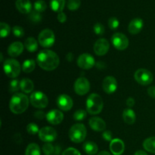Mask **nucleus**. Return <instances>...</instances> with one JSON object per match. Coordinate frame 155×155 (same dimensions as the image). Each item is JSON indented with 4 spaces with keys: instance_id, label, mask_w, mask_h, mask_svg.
<instances>
[{
    "instance_id": "obj_1",
    "label": "nucleus",
    "mask_w": 155,
    "mask_h": 155,
    "mask_svg": "<svg viewBox=\"0 0 155 155\" xmlns=\"http://www.w3.org/2000/svg\"><path fill=\"white\" fill-rule=\"evenodd\" d=\"M36 62L42 69L51 71L58 67L60 60L58 55L54 51L49 49H44L38 54Z\"/></svg>"
},
{
    "instance_id": "obj_2",
    "label": "nucleus",
    "mask_w": 155,
    "mask_h": 155,
    "mask_svg": "<svg viewBox=\"0 0 155 155\" xmlns=\"http://www.w3.org/2000/svg\"><path fill=\"white\" fill-rule=\"evenodd\" d=\"M29 103L30 101L27 95L23 93H16L11 98L9 107L13 114H21L28 108Z\"/></svg>"
},
{
    "instance_id": "obj_3",
    "label": "nucleus",
    "mask_w": 155,
    "mask_h": 155,
    "mask_svg": "<svg viewBox=\"0 0 155 155\" xmlns=\"http://www.w3.org/2000/svg\"><path fill=\"white\" fill-rule=\"evenodd\" d=\"M104 103L101 97L96 93H92L86 100V109L90 114H98L103 109Z\"/></svg>"
},
{
    "instance_id": "obj_4",
    "label": "nucleus",
    "mask_w": 155,
    "mask_h": 155,
    "mask_svg": "<svg viewBox=\"0 0 155 155\" xmlns=\"http://www.w3.org/2000/svg\"><path fill=\"white\" fill-rule=\"evenodd\" d=\"M86 128L83 124H74L69 130L70 139L74 143H80L86 139Z\"/></svg>"
},
{
    "instance_id": "obj_5",
    "label": "nucleus",
    "mask_w": 155,
    "mask_h": 155,
    "mask_svg": "<svg viewBox=\"0 0 155 155\" xmlns=\"http://www.w3.org/2000/svg\"><path fill=\"white\" fill-rule=\"evenodd\" d=\"M5 74L10 78H16L21 73V65L15 59H7L3 64Z\"/></svg>"
},
{
    "instance_id": "obj_6",
    "label": "nucleus",
    "mask_w": 155,
    "mask_h": 155,
    "mask_svg": "<svg viewBox=\"0 0 155 155\" xmlns=\"http://www.w3.org/2000/svg\"><path fill=\"white\" fill-rule=\"evenodd\" d=\"M38 40L39 44L44 48H49L51 47L54 43L55 37L54 33L50 29H45L39 33L38 36Z\"/></svg>"
},
{
    "instance_id": "obj_7",
    "label": "nucleus",
    "mask_w": 155,
    "mask_h": 155,
    "mask_svg": "<svg viewBox=\"0 0 155 155\" xmlns=\"http://www.w3.org/2000/svg\"><path fill=\"white\" fill-rule=\"evenodd\" d=\"M30 101L32 105L36 108H45L48 104V99L46 95L39 91H36L31 94Z\"/></svg>"
},
{
    "instance_id": "obj_8",
    "label": "nucleus",
    "mask_w": 155,
    "mask_h": 155,
    "mask_svg": "<svg viewBox=\"0 0 155 155\" xmlns=\"http://www.w3.org/2000/svg\"><path fill=\"white\" fill-rule=\"evenodd\" d=\"M135 80L138 83L142 85V86H147L151 84L153 82V74L151 71L146 69H139L136 71L134 74Z\"/></svg>"
},
{
    "instance_id": "obj_9",
    "label": "nucleus",
    "mask_w": 155,
    "mask_h": 155,
    "mask_svg": "<svg viewBox=\"0 0 155 155\" xmlns=\"http://www.w3.org/2000/svg\"><path fill=\"white\" fill-rule=\"evenodd\" d=\"M95 64V58L89 53H83L77 58V65L83 70H89Z\"/></svg>"
},
{
    "instance_id": "obj_10",
    "label": "nucleus",
    "mask_w": 155,
    "mask_h": 155,
    "mask_svg": "<svg viewBox=\"0 0 155 155\" xmlns=\"http://www.w3.org/2000/svg\"><path fill=\"white\" fill-rule=\"evenodd\" d=\"M111 42L114 46L118 50H125L129 45L128 38L121 33H115L112 36Z\"/></svg>"
},
{
    "instance_id": "obj_11",
    "label": "nucleus",
    "mask_w": 155,
    "mask_h": 155,
    "mask_svg": "<svg viewBox=\"0 0 155 155\" xmlns=\"http://www.w3.org/2000/svg\"><path fill=\"white\" fill-rule=\"evenodd\" d=\"M90 89V83L85 77H80L74 83V91L79 95H84L89 92Z\"/></svg>"
},
{
    "instance_id": "obj_12",
    "label": "nucleus",
    "mask_w": 155,
    "mask_h": 155,
    "mask_svg": "<svg viewBox=\"0 0 155 155\" xmlns=\"http://www.w3.org/2000/svg\"><path fill=\"white\" fill-rule=\"evenodd\" d=\"M39 137L42 142H51L57 138V132L52 127H45L41 129L39 132Z\"/></svg>"
},
{
    "instance_id": "obj_13",
    "label": "nucleus",
    "mask_w": 155,
    "mask_h": 155,
    "mask_svg": "<svg viewBox=\"0 0 155 155\" xmlns=\"http://www.w3.org/2000/svg\"><path fill=\"white\" fill-rule=\"evenodd\" d=\"M110 48L108 41L104 38L98 39L94 45V51L98 56H103L107 53Z\"/></svg>"
},
{
    "instance_id": "obj_14",
    "label": "nucleus",
    "mask_w": 155,
    "mask_h": 155,
    "mask_svg": "<svg viewBox=\"0 0 155 155\" xmlns=\"http://www.w3.org/2000/svg\"><path fill=\"white\" fill-rule=\"evenodd\" d=\"M103 90L107 94L114 93L117 88V82L114 77L107 76L104 79L102 83Z\"/></svg>"
},
{
    "instance_id": "obj_15",
    "label": "nucleus",
    "mask_w": 155,
    "mask_h": 155,
    "mask_svg": "<svg viewBox=\"0 0 155 155\" xmlns=\"http://www.w3.org/2000/svg\"><path fill=\"white\" fill-rule=\"evenodd\" d=\"M57 104L58 107L62 110L64 111H68L72 108L73 105H74V102L73 100L69 95H59L58 98L57 99Z\"/></svg>"
},
{
    "instance_id": "obj_16",
    "label": "nucleus",
    "mask_w": 155,
    "mask_h": 155,
    "mask_svg": "<svg viewBox=\"0 0 155 155\" xmlns=\"http://www.w3.org/2000/svg\"><path fill=\"white\" fill-rule=\"evenodd\" d=\"M46 120L52 125H58L64 120V114L61 110H51L46 114Z\"/></svg>"
},
{
    "instance_id": "obj_17",
    "label": "nucleus",
    "mask_w": 155,
    "mask_h": 155,
    "mask_svg": "<svg viewBox=\"0 0 155 155\" xmlns=\"http://www.w3.org/2000/svg\"><path fill=\"white\" fill-rule=\"evenodd\" d=\"M144 26L143 20L142 18H136L130 21L128 27V30L131 34L136 35L141 32Z\"/></svg>"
},
{
    "instance_id": "obj_18",
    "label": "nucleus",
    "mask_w": 155,
    "mask_h": 155,
    "mask_svg": "<svg viewBox=\"0 0 155 155\" xmlns=\"http://www.w3.org/2000/svg\"><path fill=\"white\" fill-rule=\"evenodd\" d=\"M110 150L114 155H121L125 150V145L121 139H114L110 142Z\"/></svg>"
},
{
    "instance_id": "obj_19",
    "label": "nucleus",
    "mask_w": 155,
    "mask_h": 155,
    "mask_svg": "<svg viewBox=\"0 0 155 155\" xmlns=\"http://www.w3.org/2000/svg\"><path fill=\"white\" fill-rule=\"evenodd\" d=\"M89 127L96 132H103L106 128V123L104 120L98 117H92L89 121Z\"/></svg>"
},
{
    "instance_id": "obj_20",
    "label": "nucleus",
    "mask_w": 155,
    "mask_h": 155,
    "mask_svg": "<svg viewBox=\"0 0 155 155\" xmlns=\"http://www.w3.org/2000/svg\"><path fill=\"white\" fill-rule=\"evenodd\" d=\"M24 51V45L21 42H15L8 48V54L12 57H18Z\"/></svg>"
},
{
    "instance_id": "obj_21",
    "label": "nucleus",
    "mask_w": 155,
    "mask_h": 155,
    "mask_svg": "<svg viewBox=\"0 0 155 155\" xmlns=\"http://www.w3.org/2000/svg\"><path fill=\"white\" fill-rule=\"evenodd\" d=\"M15 5L22 14H30L32 12V4L30 0H16Z\"/></svg>"
},
{
    "instance_id": "obj_22",
    "label": "nucleus",
    "mask_w": 155,
    "mask_h": 155,
    "mask_svg": "<svg viewBox=\"0 0 155 155\" xmlns=\"http://www.w3.org/2000/svg\"><path fill=\"white\" fill-rule=\"evenodd\" d=\"M123 119H124V122L129 125H132L134 124L136 120V116L134 110L130 108L125 109L123 113Z\"/></svg>"
},
{
    "instance_id": "obj_23",
    "label": "nucleus",
    "mask_w": 155,
    "mask_h": 155,
    "mask_svg": "<svg viewBox=\"0 0 155 155\" xmlns=\"http://www.w3.org/2000/svg\"><path fill=\"white\" fill-rule=\"evenodd\" d=\"M20 86H21V89L24 93H30L33 90V88H34L33 81L28 78L23 79L20 82Z\"/></svg>"
},
{
    "instance_id": "obj_24",
    "label": "nucleus",
    "mask_w": 155,
    "mask_h": 155,
    "mask_svg": "<svg viewBox=\"0 0 155 155\" xmlns=\"http://www.w3.org/2000/svg\"><path fill=\"white\" fill-rule=\"evenodd\" d=\"M66 1L65 0H50V7L55 12H61L64 10Z\"/></svg>"
},
{
    "instance_id": "obj_25",
    "label": "nucleus",
    "mask_w": 155,
    "mask_h": 155,
    "mask_svg": "<svg viewBox=\"0 0 155 155\" xmlns=\"http://www.w3.org/2000/svg\"><path fill=\"white\" fill-rule=\"evenodd\" d=\"M83 150L88 155H95L98 152V145L93 142H86L83 145Z\"/></svg>"
},
{
    "instance_id": "obj_26",
    "label": "nucleus",
    "mask_w": 155,
    "mask_h": 155,
    "mask_svg": "<svg viewBox=\"0 0 155 155\" xmlns=\"http://www.w3.org/2000/svg\"><path fill=\"white\" fill-rule=\"evenodd\" d=\"M24 46L27 48V50L30 52H34L38 48L37 41L33 37L27 38L24 42Z\"/></svg>"
},
{
    "instance_id": "obj_27",
    "label": "nucleus",
    "mask_w": 155,
    "mask_h": 155,
    "mask_svg": "<svg viewBox=\"0 0 155 155\" xmlns=\"http://www.w3.org/2000/svg\"><path fill=\"white\" fill-rule=\"evenodd\" d=\"M143 148L148 152L155 154V136L145 139L143 142Z\"/></svg>"
},
{
    "instance_id": "obj_28",
    "label": "nucleus",
    "mask_w": 155,
    "mask_h": 155,
    "mask_svg": "<svg viewBox=\"0 0 155 155\" xmlns=\"http://www.w3.org/2000/svg\"><path fill=\"white\" fill-rule=\"evenodd\" d=\"M35 68H36V62L33 59H27L23 63L22 65L23 71L27 73V74L33 72Z\"/></svg>"
},
{
    "instance_id": "obj_29",
    "label": "nucleus",
    "mask_w": 155,
    "mask_h": 155,
    "mask_svg": "<svg viewBox=\"0 0 155 155\" xmlns=\"http://www.w3.org/2000/svg\"><path fill=\"white\" fill-rule=\"evenodd\" d=\"M25 155H41V151L39 145L36 143L28 145L25 151Z\"/></svg>"
},
{
    "instance_id": "obj_30",
    "label": "nucleus",
    "mask_w": 155,
    "mask_h": 155,
    "mask_svg": "<svg viewBox=\"0 0 155 155\" xmlns=\"http://www.w3.org/2000/svg\"><path fill=\"white\" fill-rule=\"evenodd\" d=\"M29 19L33 23H39L42 19V15L40 12H36V10H33L29 14Z\"/></svg>"
},
{
    "instance_id": "obj_31",
    "label": "nucleus",
    "mask_w": 155,
    "mask_h": 155,
    "mask_svg": "<svg viewBox=\"0 0 155 155\" xmlns=\"http://www.w3.org/2000/svg\"><path fill=\"white\" fill-rule=\"evenodd\" d=\"M47 8V4L44 0H37L34 2V10L38 12H45Z\"/></svg>"
},
{
    "instance_id": "obj_32",
    "label": "nucleus",
    "mask_w": 155,
    "mask_h": 155,
    "mask_svg": "<svg viewBox=\"0 0 155 155\" xmlns=\"http://www.w3.org/2000/svg\"><path fill=\"white\" fill-rule=\"evenodd\" d=\"M0 28H1V30H0V34H1L2 38L7 37V36L10 34L11 28L8 24L2 22L1 24H0Z\"/></svg>"
},
{
    "instance_id": "obj_33",
    "label": "nucleus",
    "mask_w": 155,
    "mask_h": 155,
    "mask_svg": "<svg viewBox=\"0 0 155 155\" xmlns=\"http://www.w3.org/2000/svg\"><path fill=\"white\" fill-rule=\"evenodd\" d=\"M86 115H87V112L86 110L80 109L74 114V119L76 121H82L86 117Z\"/></svg>"
},
{
    "instance_id": "obj_34",
    "label": "nucleus",
    "mask_w": 155,
    "mask_h": 155,
    "mask_svg": "<svg viewBox=\"0 0 155 155\" xmlns=\"http://www.w3.org/2000/svg\"><path fill=\"white\" fill-rule=\"evenodd\" d=\"M54 148H55V146L51 145L50 142H48V143H45V145L42 146V151H43L44 154H45L51 155V154H54Z\"/></svg>"
},
{
    "instance_id": "obj_35",
    "label": "nucleus",
    "mask_w": 155,
    "mask_h": 155,
    "mask_svg": "<svg viewBox=\"0 0 155 155\" xmlns=\"http://www.w3.org/2000/svg\"><path fill=\"white\" fill-rule=\"evenodd\" d=\"M80 0H68V8L71 11H76L80 8Z\"/></svg>"
},
{
    "instance_id": "obj_36",
    "label": "nucleus",
    "mask_w": 155,
    "mask_h": 155,
    "mask_svg": "<svg viewBox=\"0 0 155 155\" xmlns=\"http://www.w3.org/2000/svg\"><path fill=\"white\" fill-rule=\"evenodd\" d=\"M119 20L117 19V18L115 17H112V18H109L108 20V27H110V30H117L119 27Z\"/></svg>"
},
{
    "instance_id": "obj_37",
    "label": "nucleus",
    "mask_w": 155,
    "mask_h": 155,
    "mask_svg": "<svg viewBox=\"0 0 155 155\" xmlns=\"http://www.w3.org/2000/svg\"><path fill=\"white\" fill-rule=\"evenodd\" d=\"M27 131L29 134L31 135H36V133H39V127L36 124L31 123V124H29L27 126Z\"/></svg>"
},
{
    "instance_id": "obj_38",
    "label": "nucleus",
    "mask_w": 155,
    "mask_h": 155,
    "mask_svg": "<svg viewBox=\"0 0 155 155\" xmlns=\"http://www.w3.org/2000/svg\"><path fill=\"white\" fill-rule=\"evenodd\" d=\"M21 89V86H20V82L18 80L15 79L12 80L10 82V85H9V90L11 92H16L18 91V89Z\"/></svg>"
},
{
    "instance_id": "obj_39",
    "label": "nucleus",
    "mask_w": 155,
    "mask_h": 155,
    "mask_svg": "<svg viewBox=\"0 0 155 155\" xmlns=\"http://www.w3.org/2000/svg\"><path fill=\"white\" fill-rule=\"evenodd\" d=\"M94 32L96 35L98 36H101L104 33V27L102 24L101 23H96V24L94 25Z\"/></svg>"
},
{
    "instance_id": "obj_40",
    "label": "nucleus",
    "mask_w": 155,
    "mask_h": 155,
    "mask_svg": "<svg viewBox=\"0 0 155 155\" xmlns=\"http://www.w3.org/2000/svg\"><path fill=\"white\" fill-rule=\"evenodd\" d=\"M12 32L16 37H22L24 35V29L20 26H15L12 29Z\"/></svg>"
},
{
    "instance_id": "obj_41",
    "label": "nucleus",
    "mask_w": 155,
    "mask_h": 155,
    "mask_svg": "<svg viewBox=\"0 0 155 155\" xmlns=\"http://www.w3.org/2000/svg\"><path fill=\"white\" fill-rule=\"evenodd\" d=\"M62 155H81L80 151L74 148H68L63 151Z\"/></svg>"
},
{
    "instance_id": "obj_42",
    "label": "nucleus",
    "mask_w": 155,
    "mask_h": 155,
    "mask_svg": "<svg viewBox=\"0 0 155 155\" xmlns=\"http://www.w3.org/2000/svg\"><path fill=\"white\" fill-rule=\"evenodd\" d=\"M112 133L110 131H104L102 133V137L104 140L107 141V142H111L113 139H112Z\"/></svg>"
},
{
    "instance_id": "obj_43",
    "label": "nucleus",
    "mask_w": 155,
    "mask_h": 155,
    "mask_svg": "<svg viewBox=\"0 0 155 155\" xmlns=\"http://www.w3.org/2000/svg\"><path fill=\"white\" fill-rule=\"evenodd\" d=\"M58 21L60 23H64L67 21V15L63 12L58 14Z\"/></svg>"
},
{
    "instance_id": "obj_44",
    "label": "nucleus",
    "mask_w": 155,
    "mask_h": 155,
    "mask_svg": "<svg viewBox=\"0 0 155 155\" xmlns=\"http://www.w3.org/2000/svg\"><path fill=\"white\" fill-rule=\"evenodd\" d=\"M34 117L38 120H42L44 118H46V114L44 113L43 111H41V110H38V111L35 112L34 113Z\"/></svg>"
},
{
    "instance_id": "obj_45",
    "label": "nucleus",
    "mask_w": 155,
    "mask_h": 155,
    "mask_svg": "<svg viewBox=\"0 0 155 155\" xmlns=\"http://www.w3.org/2000/svg\"><path fill=\"white\" fill-rule=\"evenodd\" d=\"M148 94L150 97L155 98V86H151L148 89Z\"/></svg>"
},
{
    "instance_id": "obj_46",
    "label": "nucleus",
    "mask_w": 155,
    "mask_h": 155,
    "mask_svg": "<svg viewBox=\"0 0 155 155\" xmlns=\"http://www.w3.org/2000/svg\"><path fill=\"white\" fill-rule=\"evenodd\" d=\"M135 104V100L133 98H129L127 100V105L128 107H132Z\"/></svg>"
},
{
    "instance_id": "obj_47",
    "label": "nucleus",
    "mask_w": 155,
    "mask_h": 155,
    "mask_svg": "<svg viewBox=\"0 0 155 155\" xmlns=\"http://www.w3.org/2000/svg\"><path fill=\"white\" fill-rule=\"evenodd\" d=\"M66 59L68 60V61L71 62L73 60H74V54H73L71 52L68 53L66 55Z\"/></svg>"
},
{
    "instance_id": "obj_48",
    "label": "nucleus",
    "mask_w": 155,
    "mask_h": 155,
    "mask_svg": "<svg viewBox=\"0 0 155 155\" xmlns=\"http://www.w3.org/2000/svg\"><path fill=\"white\" fill-rule=\"evenodd\" d=\"M61 151V148L60 146H58V145H56L55 148H54V155H59L60 154Z\"/></svg>"
},
{
    "instance_id": "obj_49",
    "label": "nucleus",
    "mask_w": 155,
    "mask_h": 155,
    "mask_svg": "<svg viewBox=\"0 0 155 155\" xmlns=\"http://www.w3.org/2000/svg\"><path fill=\"white\" fill-rule=\"evenodd\" d=\"M134 155H148L145 151H142V150H139V151H137L136 153H135Z\"/></svg>"
},
{
    "instance_id": "obj_50",
    "label": "nucleus",
    "mask_w": 155,
    "mask_h": 155,
    "mask_svg": "<svg viewBox=\"0 0 155 155\" xmlns=\"http://www.w3.org/2000/svg\"><path fill=\"white\" fill-rule=\"evenodd\" d=\"M97 155H110V154L106 151H101V152L98 153Z\"/></svg>"
}]
</instances>
